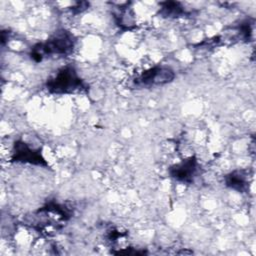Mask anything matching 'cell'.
<instances>
[{
  "label": "cell",
  "mask_w": 256,
  "mask_h": 256,
  "mask_svg": "<svg viewBox=\"0 0 256 256\" xmlns=\"http://www.w3.org/2000/svg\"><path fill=\"white\" fill-rule=\"evenodd\" d=\"M75 46L74 36L67 30L56 31L45 42L37 43L31 49L30 56L36 62H41L46 57L69 55Z\"/></svg>",
  "instance_id": "cell-1"
},
{
  "label": "cell",
  "mask_w": 256,
  "mask_h": 256,
  "mask_svg": "<svg viewBox=\"0 0 256 256\" xmlns=\"http://www.w3.org/2000/svg\"><path fill=\"white\" fill-rule=\"evenodd\" d=\"M45 87L51 94L63 95L85 90L87 85L80 78L74 67L65 66L47 79Z\"/></svg>",
  "instance_id": "cell-2"
},
{
  "label": "cell",
  "mask_w": 256,
  "mask_h": 256,
  "mask_svg": "<svg viewBox=\"0 0 256 256\" xmlns=\"http://www.w3.org/2000/svg\"><path fill=\"white\" fill-rule=\"evenodd\" d=\"M175 78V72L168 66L157 65L142 72L134 83L140 87H157L172 82Z\"/></svg>",
  "instance_id": "cell-3"
},
{
  "label": "cell",
  "mask_w": 256,
  "mask_h": 256,
  "mask_svg": "<svg viewBox=\"0 0 256 256\" xmlns=\"http://www.w3.org/2000/svg\"><path fill=\"white\" fill-rule=\"evenodd\" d=\"M11 160L16 163H24L41 167H48V163L41 154L40 149L31 148L23 140H17L13 144Z\"/></svg>",
  "instance_id": "cell-4"
},
{
  "label": "cell",
  "mask_w": 256,
  "mask_h": 256,
  "mask_svg": "<svg viewBox=\"0 0 256 256\" xmlns=\"http://www.w3.org/2000/svg\"><path fill=\"white\" fill-rule=\"evenodd\" d=\"M199 163L195 156H190L169 167L168 173L175 181L183 184L193 183L198 174Z\"/></svg>",
  "instance_id": "cell-5"
},
{
  "label": "cell",
  "mask_w": 256,
  "mask_h": 256,
  "mask_svg": "<svg viewBox=\"0 0 256 256\" xmlns=\"http://www.w3.org/2000/svg\"><path fill=\"white\" fill-rule=\"evenodd\" d=\"M225 185L238 192H246L249 186V172L247 170H234L224 177Z\"/></svg>",
  "instance_id": "cell-6"
},
{
  "label": "cell",
  "mask_w": 256,
  "mask_h": 256,
  "mask_svg": "<svg viewBox=\"0 0 256 256\" xmlns=\"http://www.w3.org/2000/svg\"><path fill=\"white\" fill-rule=\"evenodd\" d=\"M161 8L159 13L162 17L166 18H177L186 14L185 9L179 2L175 1H167L160 4Z\"/></svg>",
  "instance_id": "cell-7"
}]
</instances>
